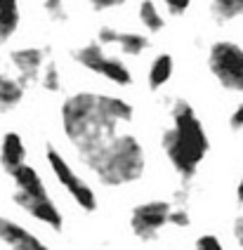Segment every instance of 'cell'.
Wrapping results in <instances>:
<instances>
[{"label":"cell","instance_id":"obj_1","mask_svg":"<svg viewBox=\"0 0 243 250\" xmlns=\"http://www.w3.org/2000/svg\"><path fill=\"white\" fill-rule=\"evenodd\" d=\"M130 121L132 106L114 95L78 92L61 104V127L78 151L116 135L118 125Z\"/></svg>","mask_w":243,"mask_h":250},{"label":"cell","instance_id":"obj_2","mask_svg":"<svg viewBox=\"0 0 243 250\" xmlns=\"http://www.w3.org/2000/svg\"><path fill=\"white\" fill-rule=\"evenodd\" d=\"M78 156L106 187L132 184L144 175V149L132 135H111L81 149Z\"/></svg>","mask_w":243,"mask_h":250},{"label":"cell","instance_id":"obj_3","mask_svg":"<svg viewBox=\"0 0 243 250\" xmlns=\"http://www.w3.org/2000/svg\"><path fill=\"white\" fill-rule=\"evenodd\" d=\"M170 118L172 125L163 135V149L170 166L177 170V175L182 180H191L210 149V142L203 130L199 113L194 111L189 102L177 99L172 104Z\"/></svg>","mask_w":243,"mask_h":250},{"label":"cell","instance_id":"obj_4","mask_svg":"<svg viewBox=\"0 0 243 250\" xmlns=\"http://www.w3.org/2000/svg\"><path fill=\"white\" fill-rule=\"evenodd\" d=\"M10 175H12V180L17 184V191H15L17 206L21 210H26L31 217H36L38 222L47 224L50 229L61 231L64 217H61V212L57 210V206L52 203V198L45 191V184L40 180V175L31 166H26V163H21Z\"/></svg>","mask_w":243,"mask_h":250},{"label":"cell","instance_id":"obj_5","mask_svg":"<svg viewBox=\"0 0 243 250\" xmlns=\"http://www.w3.org/2000/svg\"><path fill=\"white\" fill-rule=\"evenodd\" d=\"M208 66L222 87L243 92V47L229 41L215 42L208 55Z\"/></svg>","mask_w":243,"mask_h":250},{"label":"cell","instance_id":"obj_6","mask_svg":"<svg viewBox=\"0 0 243 250\" xmlns=\"http://www.w3.org/2000/svg\"><path fill=\"white\" fill-rule=\"evenodd\" d=\"M73 59L85 66L87 71L92 73H100L101 78L111 81L114 85H130L132 83V73L130 69L116 57L106 55L101 50V42H87V45H81L76 52H73Z\"/></svg>","mask_w":243,"mask_h":250},{"label":"cell","instance_id":"obj_7","mask_svg":"<svg viewBox=\"0 0 243 250\" xmlns=\"http://www.w3.org/2000/svg\"><path fill=\"white\" fill-rule=\"evenodd\" d=\"M47 166L55 172L57 182L73 196V201H76L81 208L87 210V212H92V210L97 208V196H95V191L87 187V182H83L76 175V170L69 166V161H66L55 146H50V144H47Z\"/></svg>","mask_w":243,"mask_h":250},{"label":"cell","instance_id":"obj_8","mask_svg":"<svg viewBox=\"0 0 243 250\" xmlns=\"http://www.w3.org/2000/svg\"><path fill=\"white\" fill-rule=\"evenodd\" d=\"M170 208L172 206L168 201H149V203L137 206L130 215V227L135 236L142 241H154L161 234V229L168 224Z\"/></svg>","mask_w":243,"mask_h":250},{"label":"cell","instance_id":"obj_9","mask_svg":"<svg viewBox=\"0 0 243 250\" xmlns=\"http://www.w3.org/2000/svg\"><path fill=\"white\" fill-rule=\"evenodd\" d=\"M10 59H12V66L19 73V81L26 85L38 81L40 69L45 64V50H40V47H21V50H15L10 55Z\"/></svg>","mask_w":243,"mask_h":250},{"label":"cell","instance_id":"obj_10","mask_svg":"<svg viewBox=\"0 0 243 250\" xmlns=\"http://www.w3.org/2000/svg\"><path fill=\"white\" fill-rule=\"evenodd\" d=\"M0 243L10 246V248L21 250H43L45 243L38 236H33L29 229H24L21 224L12 222L7 217H0Z\"/></svg>","mask_w":243,"mask_h":250},{"label":"cell","instance_id":"obj_11","mask_svg":"<svg viewBox=\"0 0 243 250\" xmlns=\"http://www.w3.org/2000/svg\"><path fill=\"white\" fill-rule=\"evenodd\" d=\"M100 42L101 45H118L130 57L142 55L144 50L149 47V41L144 36H140V33H121V31H116L111 26L100 28Z\"/></svg>","mask_w":243,"mask_h":250},{"label":"cell","instance_id":"obj_12","mask_svg":"<svg viewBox=\"0 0 243 250\" xmlns=\"http://www.w3.org/2000/svg\"><path fill=\"white\" fill-rule=\"evenodd\" d=\"M24 158H26V146H24L21 137L17 132H7L2 137V144H0V163H2V167L7 172H12L24 163Z\"/></svg>","mask_w":243,"mask_h":250},{"label":"cell","instance_id":"obj_13","mask_svg":"<svg viewBox=\"0 0 243 250\" xmlns=\"http://www.w3.org/2000/svg\"><path fill=\"white\" fill-rule=\"evenodd\" d=\"M24 97V83L15 78V76H7V73H0V109L2 111H10L15 109L17 104Z\"/></svg>","mask_w":243,"mask_h":250},{"label":"cell","instance_id":"obj_14","mask_svg":"<svg viewBox=\"0 0 243 250\" xmlns=\"http://www.w3.org/2000/svg\"><path fill=\"white\" fill-rule=\"evenodd\" d=\"M19 26V0H0V45L15 36Z\"/></svg>","mask_w":243,"mask_h":250},{"label":"cell","instance_id":"obj_15","mask_svg":"<svg viewBox=\"0 0 243 250\" xmlns=\"http://www.w3.org/2000/svg\"><path fill=\"white\" fill-rule=\"evenodd\" d=\"M172 69H175L172 57L158 55L156 59H154V64H151V69H149V87H151V90H161L163 85L170 81Z\"/></svg>","mask_w":243,"mask_h":250},{"label":"cell","instance_id":"obj_16","mask_svg":"<svg viewBox=\"0 0 243 250\" xmlns=\"http://www.w3.org/2000/svg\"><path fill=\"white\" fill-rule=\"evenodd\" d=\"M140 21H142L144 28H149L151 33H158L161 28L165 26L163 14L158 12L154 0H142V2H140Z\"/></svg>","mask_w":243,"mask_h":250},{"label":"cell","instance_id":"obj_17","mask_svg":"<svg viewBox=\"0 0 243 250\" xmlns=\"http://www.w3.org/2000/svg\"><path fill=\"white\" fill-rule=\"evenodd\" d=\"M210 10L217 19L229 21V19H236L243 17V0H213Z\"/></svg>","mask_w":243,"mask_h":250},{"label":"cell","instance_id":"obj_18","mask_svg":"<svg viewBox=\"0 0 243 250\" xmlns=\"http://www.w3.org/2000/svg\"><path fill=\"white\" fill-rule=\"evenodd\" d=\"M40 83H43L45 90H50V92H59L61 90V78H59V69L57 64L50 59V62H45L43 69H40Z\"/></svg>","mask_w":243,"mask_h":250},{"label":"cell","instance_id":"obj_19","mask_svg":"<svg viewBox=\"0 0 243 250\" xmlns=\"http://www.w3.org/2000/svg\"><path fill=\"white\" fill-rule=\"evenodd\" d=\"M45 12L55 21H66V10H64V0H45L43 2Z\"/></svg>","mask_w":243,"mask_h":250},{"label":"cell","instance_id":"obj_20","mask_svg":"<svg viewBox=\"0 0 243 250\" xmlns=\"http://www.w3.org/2000/svg\"><path fill=\"white\" fill-rule=\"evenodd\" d=\"M196 248L201 250H222V241L213 234H203V236L196 238Z\"/></svg>","mask_w":243,"mask_h":250},{"label":"cell","instance_id":"obj_21","mask_svg":"<svg viewBox=\"0 0 243 250\" xmlns=\"http://www.w3.org/2000/svg\"><path fill=\"white\" fill-rule=\"evenodd\" d=\"M189 222H191V217H189V212H186L184 208H177V210L170 208V215H168V224H175V227H186Z\"/></svg>","mask_w":243,"mask_h":250},{"label":"cell","instance_id":"obj_22","mask_svg":"<svg viewBox=\"0 0 243 250\" xmlns=\"http://www.w3.org/2000/svg\"><path fill=\"white\" fill-rule=\"evenodd\" d=\"M163 2L172 14H184L189 10V5H191V0H163Z\"/></svg>","mask_w":243,"mask_h":250},{"label":"cell","instance_id":"obj_23","mask_svg":"<svg viewBox=\"0 0 243 250\" xmlns=\"http://www.w3.org/2000/svg\"><path fill=\"white\" fill-rule=\"evenodd\" d=\"M95 10H111V7H118V5H123L125 0H87Z\"/></svg>","mask_w":243,"mask_h":250},{"label":"cell","instance_id":"obj_24","mask_svg":"<svg viewBox=\"0 0 243 250\" xmlns=\"http://www.w3.org/2000/svg\"><path fill=\"white\" fill-rule=\"evenodd\" d=\"M229 125H231V130H241L243 127V104H239L234 113H231V118H229Z\"/></svg>","mask_w":243,"mask_h":250},{"label":"cell","instance_id":"obj_25","mask_svg":"<svg viewBox=\"0 0 243 250\" xmlns=\"http://www.w3.org/2000/svg\"><path fill=\"white\" fill-rule=\"evenodd\" d=\"M234 236H236V241H239V246L243 248V215L236 220V224H234Z\"/></svg>","mask_w":243,"mask_h":250},{"label":"cell","instance_id":"obj_26","mask_svg":"<svg viewBox=\"0 0 243 250\" xmlns=\"http://www.w3.org/2000/svg\"><path fill=\"white\" fill-rule=\"evenodd\" d=\"M236 201L243 206V175H241V180H239V187H236Z\"/></svg>","mask_w":243,"mask_h":250}]
</instances>
